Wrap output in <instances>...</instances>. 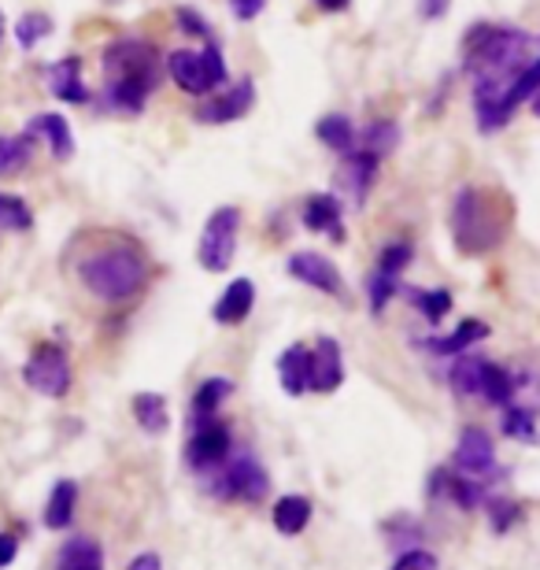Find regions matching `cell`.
I'll use <instances>...</instances> for the list:
<instances>
[{
  "label": "cell",
  "mask_w": 540,
  "mask_h": 570,
  "mask_svg": "<svg viewBox=\"0 0 540 570\" xmlns=\"http://www.w3.org/2000/svg\"><path fill=\"white\" fill-rule=\"evenodd\" d=\"M159 86V49L145 38H119L105 49V108L137 116Z\"/></svg>",
  "instance_id": "1"
},
{
  "label": "cell",
  "mask_w": 540,
  "mask_h": 570,
  "mask_svg": "<svg viewBox=\"0 0 540 570\" xmlns=\"http://www.w3.org/2000/svg\"><path fill=\"white\" fill-rule=\"evenodd\" d=\"M533 63V38L519 27L478 22L463 41V67L474 78H503L514 82Z\"/></svg>",
  "instance_id": "2"
},
{
  "label": "cell",
  "mask_w": 540,
  "mask_h": 570,
  "mask_svg": "<svg viewBox=\"0 0 540 570\" xmlns=\"http://www.w3.org/2000/svg\"><path fill=\"white\" fill-rule=\"evenodd\" d=\"M78 278H82V285L97 296V301L122 304L145 289L148 264L130 245H108V248L89 253L82 264H78Z\"/></svg>",
  "instance_id": "3"
},
{
  "label": "cell",
  "mask_w": 540,
  "mask_h": 570,
  "mask_svg": "<svg viewBox=\"0 0 540 570\" xmlns=\"http://www.w3.org/2000/svg\"><path fill=\"white\" fill-rule=\"evenodd\" d=\"M452 237L467 256L497 248L503 237V219L492 215V197L481 189H459L452 200Z\"/></svg>",
  "instance_id": "4"
},
{
  "label": "cell",
  "mask_w": 540,
  "mask_h": 570,
  "mask_svg": "<svg viewBox=\"0 0 540 570\" xmlns=\"http://www.w3.org/2000/svg\"><path fill=\"white\" fill-rule=\"evenodd\" d=\"M208 493L218 500H240V504H259L271 493V474L263 471V463L252 452H229L226 463H218L215 471L200 474Z\"/></svg>",
  "instance_id": "5"
},
{
  "label": "cell",
  "mask_w": 540,
  "mask_h": 570,
  "mask_svg": "<svg viewBox=\"0 0 540 570\" xmlns=\"http://www.w3.org/2000/svg\"><path fill=\"white\" fill-rule=\"evenodd\" d=\"M167 71L175 78V86L186 89L189 97H208L215 86H226V60L215 41L204 45L200 52H193V49L170 52Z\"/></svg>",
  "instance_id": "6"
},
{
  "label": "cell",
  "mask_w": 540,
  "mask_h": 570,
  "mask_svg": "<svg viewBox=\"0 0 540 570\" xmlns=\"http://www.w3.org/2000/svg\"><path fill=\"white\" fill-rule=\"evenodd\" d=\"M237 230H240V212L237 208H215L204 223V234H200V245H197V259L204 271H226L234 264V253H237Z\"/></svg>",
  "instance_id": "7"
},
{
  "label": "cell",
  "mask_w": 540,
  "mask_h": 570,
  "mask_svg": "<svg viewBox=\"0 0 540 570\" xmlns=\"http://www.w3.org/2000/svg\"><path fill=\"white\" fill-rule=\"evenodd\" d=\"M22 382L30 385L33 393L49 396V401H60L71 390V360L60 345H38L30 352L27 367H22Z\"/></svg>",
  "instance_id": "8"
},
{
  "label": "cell",
  "mask_w": 540,
  "mask_h": 570,
  "mask_svg": "<svg viewBox=\"0 0 540 570\" xmlns=\"http://www.w3.org/2000/svg\"><path fill=\"white\" fill-rule=\"evenodd\" d=\"M234 452V438H229V426L218 423L215 415L208 419H193V433L186 444V463L197 474L215 471L218 463H226V455Z\"/></svg>",
  "instance_id": "9"
},
{
  "label": "cell",
  "mask_w": 540,
  "mask_h": 570,
  "mask_svg": "<svg viewBox=\"0 0 540 570\" xmlns=\"http://www.w3.org/2000/svg\"><path fill=\"white\" fill-rule=\"evenodd\" d=\"M252 105H256V82H252V78H240V82L226 86V94L204 100V105L197 108V119L208 122V127H223V122L245 119L252 111Z\"/></svg>",
  "instance_id": "10"
},
{
  "label": "cell",
  "mask_w": 540,
  "mask_h": 570,
  "mask_svg": "<svg viewBox=\"0 0 540 570\" xmlns=\"http://www.w3.org/2000/svg\"><path fill=\"white\" fill-rule=\"evenodd\" d=\"M455 471L470 478H485L497 471V444L481 426H467L455 444Z\"/></svg>",
  "instance_id": "11"
},
{
  "label": "cell",
  "mask_w": 540,
  "mask_h": 570,
  "mask_svg": "<svg viewBox=\"0 0 540 570\" xmlns=\"http://www.w3.org/2000/svg\"><path fill=\"white\" fill-rule=\"evenodd\" d=\"M289 275L296 282L312 285V289H318V293H326V296H344L341 271L333 267L323 253H296V256H289Z\"/></svg>",
  "instance_id": "12"
},
{
  "label": "cell",
  "mask_w": 540,
  "mask_h": 570,
  "mask_svg": "<svg viewBox=\"0 0 540 570\" xmlns=\"http://www.w3.org/2000/svg\"><path fill=\"white\" fill-rule=\"evenodd\" d=\"M344 382V356L341 345L333 337H318V345L312 348V393H333Z\"/></svg>",
  "instance_id": "13"
},
{
  "label": "cell",
  "mask_w": 540,
  "mask_h": 570,
  "mask_svg": "<svg viewBox=\"0 0 540 570\" xmlns=\"http://www.w3.org/2000/svg\"><path fill=\"white\" fill-rule=\"evenodd\" d=\"M252 307H256V282L234 278L226 285V293L215 301L212 318L218 326H237V323H245V318L252 315Z\"/></svg>",
  "instance_id": "14"
},
{
  "label": "cell",
  "mask_w": 540,
  "mask_h": 570,
  "mask_svg": "<svg viewBox=\"0 0 540 570\" xmlns=\"http://www.w3.org/2000/svg\"><path fill=\"white\" fill-rule=\"evenodd\" d=\"M304 226L315 234H326L330 242H344V226H341V200L333 193H312L304 200Z\"/></svg>",
  "instance_id": "15"
},
{
  "label": "cell",
  "mask_w": 540,
  "mask_h": 570,
  "mask_svg": "<svg viewBox=\"0 0 540 570\" xmlns=\"http://www.w3.org/2000/svg\"><path fill=\"white\" fill-rule=\"evenodd\" d=\"M49 94L56 100H63V105H86L89 89H86L82 60H78V56H67V60L49 67Z\"/></svg>",
  "instance_id": "16"
},
{
  "label": "cell",
  "mask_w": 540,
  "mask_h": 570,
  "mask_svg": "<svg viewBox=\"0 0 540 570\" xmlns=\"http://www.w3.org/2000/svg\"><path fill=\"white\" fill-rule=\"evenodd\" d=\"M30 138H45V145L52 148L56 159H71L75 156V134L71 122H67L60 111H45V116H33L27 127Z\"/></svg>",
  "instance_id": "17"
},
{
  "label": "cell",
  "mask_w": 540,
  "mask_h": 570,
  "mask_svg": "<svg viewBox=\"0 0 540 570\" xmlns=\"http://www.w3.org/2000/svg\"><path fill=\"white\" fill-rule=\"evenodd\" d=\"M278 382L289 396H304L307 382H312V348L307 345H289L278 356Z\"/></svg>",
  "instance_id": "18"
},
{
  "label": "cell",
  "mask_w": 540,
  "mask_h": 570,
  "mask_svg": "<svg viewBox=\"0 0 540 570\" xmlns=\"http://www.w3.org/2000/svg\"><path fill=\"white\" fill-rule=\"evenodd\" d=\"M377 164H382V159L371 156V153H363V148H355V153L344 156L341 175H344V186H348V193L355 197V204H363V200H366V193H371L374 175H377Z\"/></svg>",
  "instance_id": "19"
},
{
  "label": "cell",
  "mask_w": 540,
  "mask_h": 570,
  "mask_svg": "<svg viewBox=\"0 0 540 570\" xmlns=\"http://www.w3.org/2000/svg\"><path fill=\"white\" fill-rule=\"evenodd\" d=\"M271 519H274V530H278V533H285V538H296V533H304L307 522H312V500L301 497V493L278 497Z\"/></svg>",
  "instance_id": "20"
},
{
  "label": "cell",
  "mask_w": 540,
  "mask_h": 570,
  "mask_svg": "<svg viewBox=\"0 0 540 570\" xmlns=\"http://www.w3.org/2000/svg\"><path fill=\"white\" fill-rule=\"evenodd\" d=\"M56 570H105V552L94 538H71L56 552Z\"/></svg>",
  "instance_id": "21"
},
{
  "label": "cell",
  "mask_w": 540,
  "mask_h": 570,
  "mask_svg": "<svg viewBox=\"0 0 540 570\" xmlns=\"http://www.w3.org/2000/svg\"><path fill=\"white\" fill-rule=\"evenodd\" d=\"M315 138L323 141L330 153H337V156H348V153H355V145H360V134H355L352 119L348 116H337V111H333V116L318 119Z\"/></svg>",
  "instance_id": "22"
},
{
  "label": "cell",
  "mask_w": 540,
  "mask_h": 570,
  "mask_svg": "<svg viewBox=\"0 0 540 570\" xmlns=\"http://www.w3.org/2000/svg\"><path fill=\"white\" fill-rule=\"evenodd\" d=\"M75 508H78V485L71 478H63V482L52 485L49 493V504H45V527L49 530H67L75 519Z\"/></svg>",
  "instance_id": "23"
},
{
  "label": "cell",
  "mask_w": 540,
  "mask_h": 570,
  "mask_svg": "<svg viewBox=\"0 0 540 570\" xmlns=\"http://www.w3.org/2000/svg\"><path fill=\"white\" fill-rule=\"evenodd\" d=\"M485 337H489V326L481 323V318H463L452 334L433 337L430 348L436 352V356H459V352H467L470 345H478V341H485Z\"/></svg>",
  "instance_id": "24"
},
{
  "label": "cell",
  "mask_w": 540,
  "mask_h": 570,
  "mask_svg": "<svg viewBox=\"0 0 540 570\" xmlns=\"http://www.w3.org/2000/svg\"><path fill=\"white\" fill-rule=\"evenodd\" d=\"M478 396H485L492 407H508L514 401V374L500 363H481V385Z\"/></svg>",
  "instance_id": "25"
},
{
  "label": "cell",
  "mask_w": 540,
  "mask_h": 570,
  "mask_svg": "<svg viewBox=\"0 0 540 570\" xmlns=\"http://www.w3.org/2000/svg\"><path fill=\"white\" fill-rule=\"evenodd\" d=\"M134 419L145 433H167V426H170L167 401L159 393H137L134 396Z\"/></svg>",
  "instance_id": "26"
},
{
  "label": "cell",
  "mask_w": 540,
  "mask_h": 570,
  "mask_svg": "<svg viewBox=\"0 0 540 570\" xmlns=\"http://www.w3.org/2000/svg\"><path fill=\"white\" fill-rule=\"evenodd\" d=\"M30 156H33V138L30 134H0V178H11V175H19L22 167L30 164Z\"/></svg>",
  "instance_id": "27"
},
{
  "label": "cell",
  "mask_w": 540,
  "mask_h": 570,
  "mask_svg": "<svg viewBox=\"0 0 540 570\" xmlns=\"http://www.w3.org/2000/svg\"><path fill=\"white\" fill-rule=\"evenodd\" d=\"M396 145H400V127H396V122L393 119H374L371 127L360 134V145H355V148H363V153L385 159Z\"/></svg>",
  "instance_id": "28"
},
{
  "label": "cell",
  "mask_w": 540,
  "mask_h": 570,
  "mask_svg": "<svg viewBox=\"0 0 540 570\" xmlns=\"http://www.w3.org/2000/svg\"><path fill=\"white\" fill-rule=\"evenodd\" d=\"M229 393H234V382H229V379H208V382H200L197 393H193V419L218 415V404H223Z\"/></svg>",
  "instance_id": "29"
},
{
  "label": "cell",
  "mask_w": 540,
  "mask_h": 570,
  "mask_svg": "<svg viewBox=\"0 0 540 570\" xmlns=\"http://www.w3.org/2000/svg\"><path fill=\"white\" fill-rule=\"evenodd\" d=\"M481 363H485V360H478V356H455L452 371H448V385H452L459 396H478Z\"/></svg>",
  "instance_id": "30"
},
{
  "label": "cell",
  "mask_w": 540,
  "mask_h": 570,
  "mask_svg": "<svg viewBox=\"0 0 540 570\" xmlns=\"http://www.w3.org/2000/svg\"><path fill=\"white\" fill-rule=\"evenodd\" d=\"M503 433L514 441H526V444H533L540 441L537 438V415H533V407H526V404H508L503 407Z\"/></svg>",
  "instance_id": "31"
},
{
  "label": "cell",
  "mask_w": 540,
  "mask_h": 570,
  "mask_svg": "<svg viewBox=\"0 0 540 570\" xmlns=\"http://www.w3.org/2000/svg\"><path fill=\"white\" fill-rule=\"evenodd\" d=\"M33 226V212L27 208V200L16 197V193H0V230L22 234Z\"/></svg>",
  "instance_id": "32"
},
{
  "label": "cell",
  "mask_w": 540,
  "mask_h": 570,
  "mask_svg": "<svg viewBox=\"0 0 540 570\" xmlns=\"http://www.w3.org/2000/svg\"><path fill=\"white\" fill-rule=\"evenodd\" d=\"M408 296H411V304L430 318V323H441V318L452 312V293L448 289H411Z\"/></svg>",
  "instance_id": "33"
},
{
  "label": "cell",
  "mask_w": 540,
  "mask_h": 570,
  "mask_svg": "<svg viewBox=\"0 0 540 570\" xmlns=\"http://www.w3.org/2000/svg\"><path fill=\"white\" fill-rule=\"evenodd\" d=\"M52 33V19L41 16V11H30V16H22L16 22V41L22 45V49H33L38 41H45Z\"/></svg>",
  "instance_id": "34"
},
{
  "label": "cell",
  "mask_w": 540,
  "mask_h": 570,
  "mask_svg": "<svg viewBox=\"0 0 540 570\" xmlns=\"http://www.w3.org/2000/svg\"><path fill=\"white\" fill-rule=\"evenodd\" d=\"M396 289H400V278H396V275L374 271V275L366 278V296H371V312H374V315H382L385 307H389V301L396 296Z\"/></svg>",
  "instance_id": "35"
},
{
  "label": "cell",
  "mask_w": 540,
  "mask_h": 570,
  "mask_svg": "<svg viewBox=\"0 0 540 570\" xmlns=\"http://www.w3.org/2000/svg\"><path fill=\"white\" fill-rule=\"evenodd\" d=\"M411 256H415V248L411 242H389L382 248V259H377V271H385V275H404V267L411 264Z\"/></svg>",
  "instance_id": "36"
},
{
  "label": "cell",
  "mask_w": 540,
  "mask_h": 570,
  "mask_svg": "<svg viewBox=\"0 0 540 570\" xmlns=\"http://www.w3.org/2000/svg\"><path fill=\"white\" fill-rule=\"evenodd\" d=\"M537 89H540V56H537V60H533L530 67H526V71H522L519 78H514V86H511V94H508L511 108H519L522 100H530V97L537 94Z\"/></svg>",
  "instance_id": "37"
},
{
  "label": "cell",
  "mask_w": 540,
  "mask_h": 570,
  "mask_svg": "<svg viewBox=\"0 0 540 570\" xmlns=\"http://www.w3.org/2000/svg\"><path fill=\"white\" fill-rule=\"evenodd\" d=\"M489 515H492V527H497L500 533L511 527L514 519H519V504L514 500H508V497H497V500H489Z\"/></svg>",
  "instance_id": "38"
},
{
  "label": "cell",
  "mask_w": 540,
  "mask_h": 570,
  "mask_svg": "<svg viewBox=\"0 0 540 570\" xmlns=\"http://www.w3.org/2000/svg\"><path fill=\"white\" fill-rule=\"evenodd\" d=\"M393 570H441V563H436V556L430 549H411L393 563Z\"/></svg>",
  "instance_id": "39"
},
{
  "label": "cell",
  "mask_w": 540,
  "mask_h": 570,
  "mask_svg": "<svg viewBox=\"0 0 540 570\" xmlns=\"http://www.w3.org/2000/svg\"><path fill=\"white\" fill-rule=\"evenodd\" d=\"M175 16H178V27L186 30L189 38H204V41H212V27H208V22H204V19L197 16V11H189V8H178Z\"/></svg>",
  "instance_id": "40"
},
{
  "label": "cell",
  "mask_w": 540,
  "mask_h": 570,
  "mask_svg": "<svg viewBox=\"0 0 540 570\" xmlns=\"http://www.w3.org/2000/svg\"><path fill=\"white\" fill-rule=\"evenodd\" d=\"M16 556H19V538L16 533H0V570L16 563Z\"/></svg>",
  "instance_id": "41"
},
{
  "label": "cell",
  "mask_w": 540,
  "mask_h": 570,
  "mask_svg": "<svg viewBox=\"0 0 540 570\" xmlns=\"http://www.w3.org/2000/svg\"><path fill=\"white\" fill-rule=\"evenodd\" d=\"M263 4H267V0H229V8H234V16L237 19H256L259 11H263Z\"/></svg>",
  "instance_id": "42"
},
{
  "label": "cell",
  "mask_w": 540,
  "mask_h": 570,
  "mask_svg": "<svg viewBox=\"0 0 540 570\" xmlns=\"http://www.w3.org/2000/svg\"><path fill=\"white\" fill-rule=\"evenodd\" d=\"M448 4H452V0H419V16L433 22V19H441V16H444Z\"/></svg>",
  "instance_id": "43"
},
{
  "label": "cell",
  "mask_w": 540,
  "mask_h": 570,
  "mask_svg": "<svg viewBox=\"0 0 540 570\" xmlns=\"http://www.w3.org/2000/svg\"><path fill=\"white\" fill-rule=\"evenodd\" d=\"M126 570H164V563H159V556H156V552H141Z\"/></svg>",
  "instance_id": "44"
},
{
  "label": "cell",
  "mask_w": 540,
  "mask_h": 570,
  "mask_svg": "<svg viewBox=\"0 0 540 570\" xmlns=\"http://www.w3.org/2000/svg\"><path fill=\"white\" fill-rule=\"evenodd\" d=\"M315 4L323 11H344V8H348V0H315Z\"/></svg>",
  "instance_id": "45"
},
{
  "label": "cell",
  "mask_w": 540,
  "mask_h": 570,
  "mask_svg": "<svg viewBox=\"0 0 540 570\" xmlns=\"http://www.w3.org/2000/svg\"><path fill=\"white\" fill-rule=\"evenodd\" d=\"M530 100H533V116H537V119H540V89H537V94H533V97H530Z\"/></svg>",
  "instance_id": "46"
},
{
  "label": "cell",
  "mask_w": 540,
  "mask_h": 570,
  "mask_svg": "<svg viewBox=\"0 0 540 570\" xmlns=\"http://www.w3.org/2000/svg\"><path fill=\"white\" fill-rule=\"evenodd\" d=\"M0 41H4V16H0Z\"/></svg>",
  "instance_id": "47"
}]
</instances>
